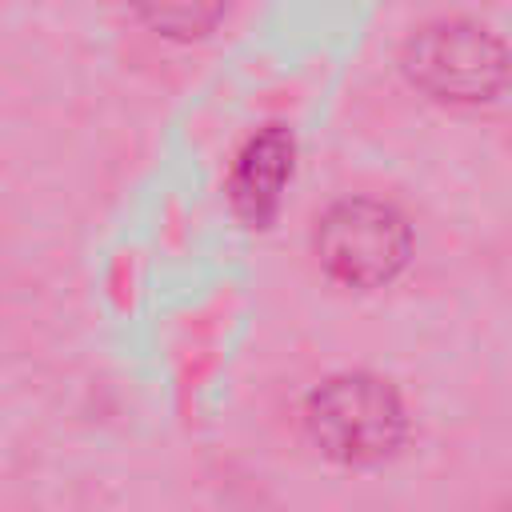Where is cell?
<instances>
[{
  "label": "cell",
  "instance_id": "obj_1",
  "mask_svg": "<svg viewBox=\"0 0 512 512\" xmlns=\"http://www.w3.org/2000/svg\"><path fill=\"white\" fill-rule=\"evenodd\" d=\"M304 432L320 456L372 468L392 460L408 440V408L392 380L376 372H336L308 392Z\"/></svg>",
  "mask_w": 512,
  "mask_h": 512
},
{
  "label": "cell",
  "instance_id": "obj_2",
  "mask_svg": "<svg viewBox=\"0 0 512 512\" xmlns=\"http://www.w3.org/2000/svg\"><path fill=\"white\" fill-rule=\"evenodd\" d=\"M400 68L408 84L428 100L476 108L504 92L512 56L488 24L468 16H436L412 28L400 52Z\"/></svg>",
  "mask_w": 512,
  "mask_h": 512
},
{
  "label": "cell",
  "instance_id": "obj_3",
  "mask_svg": "<svg viewBox=\"0 0 512 512\" xmlns=\"http://www.w3.org/2000/svg\"><path fill=\"white\" fill-rule=\"evenodd\" d=\"M312 252L320 268L344 288H384L412 260L408 216L380 196H340L312 228Z\"/></svg>",
  "mask_w": 512,
  "mask_h": 512
},
{
  "label": "cell",
  "instance_id": "obj_4",
  "mask_svg": "<svg viewBox=\"0 0 512 512\" xmlns=\"http://www.w3.org/2000/svg\"><path fill=\"white\" fill-rule=\"evenodd\" d=\"M292 168H296V140L292 128L284 124H264L256 128L244 148L232 160L228 172V200L236 208L240 220H248L252 228H264L284 200V188L292 184Z\"/></svg>",
  "mask_w": 512,
  "mask_h": 512
},
{
  "label": "cell",
  "instance_id": "obj_5",
  "mask_svg": "<svg viewBox=\"0 0 512 512\" xmlns=\"http://www.w3.org/2000/svg\"><path fill=\"white\" fill-rule=\"evenodd\" d=\"M144 20L156 32H180V36L192 32V36H200L220 20V8H152V12H144Z\"/></svg>",
  "mask_w": 512,
  "mask_h": 512
},
{
  "label": "cell",
  "instance_id": "obj_6",
  "mask_svg": "<svg viewBox=\"0 0 512 512\" xmlns=\"http://www.w3.org/2000/svg\"><path fill=\"white\" fill-rule=\"evenodd\" d=\"M492 512H512V508H492Z\"/></svg>",
  "mask_w": 512,
  "mask_h": 512
}]
</instances>
